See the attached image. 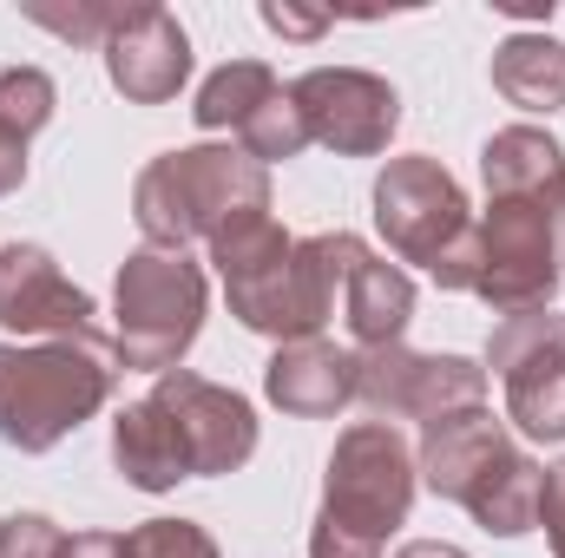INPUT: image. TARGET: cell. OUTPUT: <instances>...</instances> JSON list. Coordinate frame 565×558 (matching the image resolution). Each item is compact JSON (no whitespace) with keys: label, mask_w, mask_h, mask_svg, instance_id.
I'll use <instances>...</instances> for the list:
<instances>
[{"label":"cell","mask_w":565,"mask_h":558,"mask_svg":"<svg viewBox=\"0 0 565 558\" xmlns=\"http://www.w3.org/2000/svg\"><path fill=\"white\" fill-rule=\"evenodd\" d=\"M33 20L40 26H53V33H66V40H113V26L126 20V7H73V13H53V7H33Z\"/></svg>","instance_id":"cb8c5ba5"},{"label":"cell","mask_w":565,"mask_h":558,"mask_svg":"<svg viewBox=\"0 0 565 558\" xmlns=\"http://www.w3.org/2000/svg\"><path fill=\"white\" fill-rule=\"evenodd\" d=\"M342 322H349L355 348H388V342H402L408 322H415V277H408L402 264L362 250L355 270H349V282H342Z\"/></svg>","instance_id":"9a60e30c"},{"label":"cell","mask_w":565,"mask_h":558,"mask_svg":"<svg viewBox=\"0 0 565 558\" xmlns=\"http://www.w3.org/2000/svg\"><path fill=\"white\" fill-rule=\"evenodd\" d=\"M264 26L270 33H282V40H316L322 26H329V13H302V7H289V0H264Z\"/></svg>","instance_id":"484cf974"},{"label":"cell","mask_w":565,"mask_h":558,"mask_svg":"<svg viewBox=\"0 0 565 558\" xmlns=\"http://www.w3.org/2000/svg\"><path fill=\"white\" fill-rule=\"evenodd\" d=\"M362 355V382L355 401L375 420H440L454 408H480L487 401V368L467 355H427L408 342L388 348H355Z\"/></svg>","instance_id":"9c48e42d"},{"label":"cell","mask_w":565,"mask_h":558,"mask_svg":"<svg viewBox=\"0 0 565 558\" xmlns=\"http://www.w3.org/2000/svg\"><path fill=\"white\" fill-rule=\"evenodd\" d=\"M151 401L178 427L184 460H191V480L237 473L257 453V408L237 388H224V382H204L191 368H171V375L151 382Z\"/></svg>","instance_id":"8fae6325"},{"label":"cell","mask_w":565,"mask_h":558,"mask_svg":"<svg viewBox=\"0 0 565 558\" xmlns=\"http://www.w3.org/2000/svg\"><path fill=\"white\" fill-rule=\"evenodd\" d=\"M60 558H132V546H126V533H73Z\"/></svg>","instance_id":"4316f807"},{"label":"cell","mask_w":565,"mask_h":558,"mask_svg":"<svg viewBox=\"0 0 565 558\" xmlns=\"http://www.w3.org/2000/svg\"><path fill=\"white\" fill-rule=\"evenodd\" d=\"M119 375L126 362L106 329H79L60 342H0V447H60L119 395Z\"/></svg>","instance_id":"3957f363"},{"label":"cell","mask_w":565,"mask_h":558,"mask_svg":"<svg viewBox=\"0 0 565 558\" xmlns=\"http://www.w3.org/2000/svg\"><path fill=\"white\" fill-rule=\"evenodd\" d=\"M375 230L382 244L402 257V264H422L427 277L467 244L473 230V211H467V191L460 178L427 158V151H408V158H388L375 171Z\"/></svg>","instance_id":"52a82bcc"},{"label":"cell","mask_w":565,"mask_h":558,"mask_svg":"<svg viewBox=\"0 0 565 558\" xmlns=\"http://www.w3.org/2000/svg\"><path fill=\"white\" fill-rule=\"evenodd\" d=\"M132 558H217V539L198 519H145L126 533Z\"/></svg>","instance_id":"7402d4cb"},{"label":"cell","mask_w":565,"mask_h":558,"mask_svg":"<svg viewBox=\"0 0 565 558\" xmlns=\"http://www.w3.org/2000/svg\"><path fill=\"white\" fill-rule=\"evenodd\" d=\"M415 486V447L402 440L395 420L342 427L322 466V513L309 526V558H382L388 533L408 526Z\"/></svg>","instance_id":"277c9868"},{"label":"cell","mask_w":565,"mask_h":558,"mask_svg":"<svg viewBox=\"0 0 565 558\" xmlns=\"http://www.w3.org/2000/svg\"><path fill=\"white\" fill-rule=\"evenodd\" d=\"M289 99L309 126V144H329L335 158H375L402 132V93L362 66H309L289 79Z\"/></svg>","instance_id":"30bf717a"},{"label":"cell","mask_w":565,"mask_h":558,"mask_svg":"<svg viewBox=\"0 0 565 558\" xmlns=\"http://www.w3.org/2000/svg\"><path fill=\"white\" fill-rule=\"evenodd\" d=\"M99 53H106L113 93H126L132 106H164L191 79V40H184L178 13H164V7H126V20L113 26V40Z\"/></svg>","instance_id":"4fadbf2b"},{"label":"cell","mask_w":565,"mask_h":558,"mask_svg":"<svg viewBox=\"0 0 565 558\" xmlns=\"http://www.w3.org/2000/svg\"><path fill=\"white\" fill-rule=\"evenodd\" d=\"M270 211V171L244 144H184L158 151L132 184V224L151 250L217 244L231 224Z\"/></svg>","instance_id":"5b68a950"},{"label":"cell","mask_w":565,"mask_h":558,"mask_svg":"<svg viewBox=\"0 0 565 558\" xmlns=\"http://www.w3.org/2000/svg\"><path fill=\"white\" fill-rule=\"evenodd\" d=\"M540 526L553 539V558H565V460L546 466V486H540Z\"/></svg>","instance_id":"d4e9b609"},{"label":"cell","mask_w":565,"mask_h":558,"mask_svg":"<svg viewBox=\"0 0 565 558\" xmlns=\"http://www.w3.org/2000/svg\"><path fill=\"white\" fill-rule=\"evenodd\" d=\"M369 244L355 230H316V237H289L270 211L231 224L217 244H211V264L224 277L231 296V315L250 329V335H270V342H309L322 335V322L335 315V289L349 282L355 257Z\"/></svg>","instance_id":"6da1fadb"},{"label":"cell","mask_w":565,"mask_h":558,"mask_svg":"<svg viewBox=\"0 0 565 558\" xmlns=\"http://www.w3.org/2000/svg\"><path fill=\"white\" fill-rule=\"evenodd\" d=\"M66 552V533L46 519V513H13L0 519V558H60Z\"/></svg>","instance_id":"603a6c76"},{"label":"cell","mask_w":565,"mask_h":558,"mask_svg":"<svg viewBox=\"0 0 565 558\" xmlns=\"http://www.w3.org/2000/svg\"><path fill=\"white\" fill-rule=\"evenodd\" d=\"M204 309H211V289H204V270L184 250H151V244L132 250L119 264V282H113L119 362L151 375V382L184 368V355L204 329Z\"/></svg>","instance_id":"8992f818"},{"label":"cell","mask_w":565,"mask_h":558,"mask_svg":"<svg viewBox=\"0 0 565 558\" xmlns=\"http://www.w3.org/2000/svg\"><path fill=\"white\" fill-rule=\"evenodd\" d=\"M282 86L277 73L264 66V60H224L204 86H198V106H191V119L204 126V132H244L250 126V112L257 106H270Z\"/></svg>","instance_id":"d6986e66"},{"label":"cell","mask_w":565,"mask_h":558,"mask_svg":"<svg viewBox=\"0 0 565 558\" xmlns=\"http://www.w3.org/2000/svg\"><path fill=\"white\" fill-rule=\"evenodd\" d=\"M53 106H60L53 73H40V66H0V132H13V139L46 132Z\"/></svg>","instance_id":"ffe728a7"},{"label":"cell","mask_w":565,"mask_h":558,"mask_svg":"<svg viewBox=\"0 0 565 558\" xmlns=\"http://www.w3.org/2000/svg\"><path fill=\"white\" fill-rule=\"evenodd\" d=\"M565 171V144L540 126H500L480 144V184L487 197H513V191H540Z\"/></svg>","instance_id":"ac0fdd59"},{"label":"cell","mask_w":565,"mask_h":558,"mask_svg":"<svg viewBox=\"0 0 565 558\" xmlns=\"http://www.w3.org/2000/svg\"><path fill=\"white\" fill-rule=\"evenodd\" d=\"M20 184H26V139L0 132V197H13Z\"/></svg>","instance_id":"83f0119b"},{"label":"cell","mask_w":565,"mask_h":558,"mask_svg":"<svg viewBox=\"0 0 565 558\" xmlns=\"http://www.w3.org/2000/svg\"><path fill=\"white\" fill-rule=\"evenodd\" d=\"M113 466H119V480L139 486V493H171L178 480H191L184 440H178L171 415H164L151 395L132 401V408H119V420H113Z\"/></svg>","instance_id":"2e32d148"},{"label":"cell","mask_w":565,"mask_h":558,"mask_svg":"<svg viewBox=\"0 0 565 558\" xmlns=\"http://www.w3.org/2000/svg\"><path fill=\"white\" fill-rule=\"evenodd\" d=\"M559 264H565V191H559Z\"/></svg>","instance_id":"f546056e"},{"label":"cell","mask_w":565,"mask_h":558,"mask_svg":"<svg viewBox=\"0 0 565 558\" xmlns=\"http://www.w3.org/2000/svg\"><path fill=\"white\" fill-rule=\"evenodd\" d=\"M493 93L520 112H565V40L507 33L493 46Z\"/></svg>","instance_id":"e0dca14e"},{"label":"cell","mask_w":565,"mask_h":558,"mask_svg":"<svg viewBox=\"0 0 565 558\" xmlns=\"http://www.w3.org/2000/svg\"><path fill=\"white\" fill-rule=\"evenodd\" d=\"M487 368L507 388V420L526 440H565V315L520 309L487 335Z\"/></svg>","instance_id":"ba28073f"},{"label":"cell","mask_w":565,"mask_h":558,"mask_svg":"<svg viewBox=\"0 0 565 558\" xmlns=\"http://www.w3.org/2000/svg\"><path fill=\"white\" fill-rule=\"evenodd\" d=\"M355 382H362V355L355 348H335L329 335L282 342L277 355H270V368H264V395L296 420L342 415L355 401Z\"/></svg>","instance_id":"5bb4252c"},{"label":"cell","mask_w":565,"mask_h":558,"mask_svg":"<svg viewBox=\"0 0 565 558\" xmlns=\"http://www.w3.org/2000/svg\"><path fill=\"white\" fill-rule=\"evenodd\" d=\"M237 144L270 171V164H282V158H302L309 151V126H302V112H296V99H289V86H282L270 106H257L250 112V126L237 132Z\"/></svg>","instance_id":"44dd1931"},{"label":"cell","mask_w":565,"mask_h":558,"mask_svg":"<svg viewBox=\"0 0 565 558\" xmlns=\"http://www.w3.org/2000/svg\"><path fill=\"white\" fill-rule=\"evenodd\" d=\"M0 329L60 342V335L99 329V309L79 282H66V270L40 244H0Z\"/></svg>","instance_id":"7c38bea8"},{"label":"cell","mask_w":565,"mask_h":558,"mask_svg":"<svg viewBox=\"0 0 565 558\" xmlns=\"http://www.w3.org/2000/svg\"><path fill=\"white\" fill-rule=\"evenodd\" d=\"M395 558H467L460 546H447V539H415V546H402Z\"/></svg>","instance_id":"f1b7e54d"},{"label":"cell","mask_w":565,"mask_h":558,"mask_svg":"<svg viewBox=\"0 0 565 558\" xmlns=\"http://www.w3.org/2000/svg\"><path fill=\"white\" fill-rule=\"evenodd\" d=\"M415 473L434 500H454L473 513L480 533L493 539H520L540 526V486L546 466L513 440V427L480 408H454V415L427 420L422 447H415Z\"/></svg>","instance_id":"7a4b0ae2"}]
</instances>
